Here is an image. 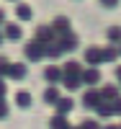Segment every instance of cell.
<instances>
[{
	"instance_id": "d590c367",
	"label": "cell",
	"mask_w": 121,
	"mask_h": 129,
	"mask_svg": "<svg viewBox=\"0 0 121 129\" xmlns=\"http://www.w3.org/2000/svg\"><path fill=\"white\" fill-rule=\"evenodd\" d=\"M118 126H121V124H118Z\"/></svg>"
},
{
	"instance_id": "4fadbf2b",
	"label": "cell",
	"mask_w": 121,
	"mask_h": 129,
	"mask_svg": "<svg viewBox=\"0 0 121 129\" xmlns=\"http://www.w3.org/2000/svg\"><path fill=\"white\" fill-rule=\"evenodd\" d=\"M98 93H101L103 101H113V98H118V95H121V88H118V85H101Z\"/></svg>"
},
{
	"instance_id": "f546056e",
	"label": "cell",
	"mask_w": 121,
	"mask_h": 129,
	"mask_svg": "<svg viewBox=\"0 0 121 129\" xmlns=\"http://www.w3.org/2000/svg\"><path fill=\"white\" fill-rule=\"evenodd\" d=\"M5 23V10H0V26Z\"/></svg>"
},
{
	"instance_id": "1f68e13d",
	"label": "cell",
	"mask_w": 121,
	"mask_h": 129,
	"mask_svg": "<svg viewBox=\"0 0 121 129\" xmlns=\"http://www.w3.org/2000/svg\"><path fill=\"white\" fill-rule=\"evenodd\" d=\"M116 49H118V57H121V44H116Z\"/></svg>"
},
{
	"instance_id": "8fae6325",
	"label": "cell",
	"mask_w": 121,
	"mask_h": 129,
	"mask_svg": "<svg viewBox=\"0 0 121 129\" xmlns=\"http://www.w3.org/2000/svg\"><path fill=\"white\" fill-rule=\"evenodd\" d=\"M83 59H85L88 67H98V64H101V47H88Z\"/></svg>"
},
{
	"instance_id": "8992f818",
	"label": "cell",
	"mask_w": 121,
	"mask_h": 129,
	"mask_svg": "<svg viewBox=\"0 0 121 129\" xmlns=\"http://www.w3.org/2000/svg\"><path fill=\"white\" fill-rule=\"evenodd\" d=\"M49 26H52V31H54L57 36H62V34H70V31H72V21H70L67 16H57Z\"/></svg>"
},
{
	"instance_id": "d6986e66",
	"label": "cell",
	"mask_w": 121,
	"mask_h": 129,
	"mask_svg": "<svg viewBox=\"0 0 121 129\" xmlns=\"http://www.w3.org/2000/svg\"><path fill=\"white\" fill-rule=\"evenodd\" d=\"M49 129H70V121H67V116H59V114H54L52 119H49Z\"/></svg>"
},
{
	"instance_id": "2e32d148",
	"label": "cell",
	"mask_w": 121,
	"mask_h": 129,
	"mask_svg": "<svg viewBox=\"0 0 121 129\" xmlns=\"http://www.w3.org/2000/svg\"><path fill=\"white\" fill-rule=\"evenodd\" d=\"M16 103H18L21 109L26 111V109H31V103H34V98H31V93H28V90H18V93H16Z\"/></svg>"
},
{
	"instance_id": "3957f363",
	"label": "cell",
	"mask_w": 121,
	"mask_h": 129,
	"mask_svg": "<svg viewBox=\"0 0 121 129\" xmlns=\"http://www.w3.org/2000/svg\"><path fill=\"white\" fill-rule=\"evenodd\" d=\"M80 83L88 85V88H98V85H101V70H98V67H83Z\"/></svg>"
},
{
	"instance_id": "ac0fdd59",
	"label": "cell",
	"mask_w": 121,
	"mask_h": 129,
	"mask_svg": "<svg viewBox=\"0 0 121 129\" xmlns=\"http://www.w3.org/2000/svg\"><path fill=\"white\" fill-rule=\"evenodd\" d=\"M16 16H18V21H31V18H34V10H31V5H28V3H18Z\"/></svg>"
},
{
	"instance_id": "4316f807",
	"label": "cell",
	"mask_w": 121,
	"mask_h": 129,
	"mask_svg": "<svg viewBox=\"0 0 121 129\" xmlns=\"http://www.w3.org/2000/svg\"><path fill=\"white\" fill-rule=\"evenodd\" d=\"M118 3H121V0H101V5H103V8H108V10H113Z\"/></svg>"
},
{
	"instance_id": "6da1fadb",
	"label": "cell",
	"mask_w": 121,
	"mask_h": 129,
	"mask_svg": "<svg viewBox=\"0 0 121 129\" xmlns=\"http://www.w3.org/2000/svg\"><path fill=\"white\" fill-rule=\"evenodd\" d=\"M23 54H26V59H28V62H39V59L47 57V44H41V41L31 39V41H26Z\"/></svg>"
},
{
	"instance_id": "277c9868",
	"label": "cell",
	"mask_w": 121,
	"mask_h": 129,
	"mask_svg": "<svg viewBox=\"0 0 121 129\" xmlns=\"http://www.w3.org/2000/svg\"><path fill=\"white\" fill-rule=\"evenodd\" d=\"M103 103V98H101V93H98V88H88L85 93H83V106L85 109H98V106Z\"/></svg>"
},
{
	"instance_id": "9a60e30c",
	"label": "cell",
	"mask_w": 121,
	"mask_h": 129,
	"mask_svg": "<svg viewBox=\"0 0 121 129\" xmlns=\"http://www.w3.org/2000/svg\"><path fill=\"white\" fill-rule=\"evenodd\" d=\"M59 95H62V93H59V85H47V90H44V103H47V106H54Z\"/></svg>"
},
{
	"instance_id": "30bf717a",
	"label": "cell",
	"mask_w": 121,
	"mask_h": 129,
	"mask_svg": "<svg viewBox=\"0 0 121 129\" xmlns=\"http://www.w3.org/2000/svg\"><path fill=\"white\" fill-rule=\"evenodd\" d=\"M44 80H47V85H59L62 67H57V64H47V67H44Z\"/></svg>"
},
{
	"instance_id": "603a6c76",
	"label": "cell",
	"mask_w": 121,
	"mask_h": 129,
	"mask_svg": "<svg viewBox=\"0 0 121 129\" xmlns=\"http://www.w3.org/2000/svg\"><path fill=\"white\" fill-rule=\"evenodd\" d=\"M47 57H49V59H59V57H62V52H59V47L54 44V41L47 44Z\"/></svg>"
},
{
	"instance_id": "e0dca14e",
	"label": "cell",
	"mask_w": 121,
	"mask_h": 129,
	"mask_svg": "<svg viewBox=\"0 0 121 129\" xmlns=\"http://www.w3.org/2000/svg\"><path fill=\"white\" fill-rule=\"evenodd\" d=\"M106 39H108V44H121V26H108L106 28Z\"/></svg>"
},
{
	"instance_id": "ba28073f",
	"label": "cell",
	"mask_w": 121,
	"mask_h": 129,
	"mask_svg": "<svg viewBox=\"0 0 121 129\" xmlns=\"http://www.w3.org/2000/svg\"><path fill=\"white\" fill-rule=\"evenodd\" d=\"M3 39L21 41V39H23V28H21V23H3Z\"/></svg>"
},
{
	"instance_id": "7a4b0ae2",
	"label": "cell",
	"mask_w": 121,
	"mask_h": 129,
	"mask_svg": "<svg viewBox=\"0 0 121 129\" xmlns=\"http://www.w3.org/2000/svg\"><path fill=\"white\" fill-rule=\"evenodd\" d=\"M54 44L59 47V52H62V54H67V52H75V49L80 47V36L75 34V31H70V34L57 36V39H54Z\"/></svg>"
},
{
	"instance_id": "f1b7e54d",
	"label": "cell",
	"mask_w": 121,
	"mask_h": 129,
	"mask_svg": "<svg viewBox=\"0 0 121 129\" xmlns=\"http://www.w3.org/2000/svg\"><path fill=\"white\" fill-rule=\"evenodd\" d=\"M116 80H118V88H121V64L116 67Z\"/></svg>"
},
{
	"instance_id": "d4e9b609",
	"label": "cell",
	"mask_w": 121,
	"mask_h": 129,
	"mask_svg": "<svg viewBox=\"0 0 121 129\" xmlns=\"http://www.w3.org/2000/svg\"><path fill=\"white\" fill-rule=\"evenodd\" d=\"M8 64H10V59H8V57H3V54H0V78H3V75L8 72Z\"/></svg>"
},
{
	"instance_id": "9c48e42d",
	"label": "cell",
	"mask_w": 121,
	"mask_h": 129,
	"mask_svg": "<svg viewBox=\"0 0 121 129\" xmlns=\"http://www.w3.org/2000/svg\"><path fill=\"white\" fill-rule=\"evenodd\" d=\"M72 109H75V101L70 98V95H59L57 103H54V114H59V116H70Z\"/></svg>"
},
{
	"instance_id": "e575fe53",
	"label": "cell",
	"mask_w": 121,
	"mask_h": 129,
	"mask_svg": "<svg viewBox=\"0 0 121 129\" xmlns=\"http://www.w3.org/2000/svg\"><path fill=\"white\" fill-rule=\"evenodd\" d=\"M16 3H18V0H16Z\"/></svg>"
},
{
	"instance_id": "7c38bea8",
	"label": "cell",
	"mask_w": 121,
	"mask_h": 129,
	"mask_svg": "<svg viewBox=\"0 0 121 129\" xmlns=\"http://www.w3.org/2000/svg\"><path fill=\"white\" fill-rule=\"evenodd\" d=\"M118 59H121V57H118L116 44H108V47L101 49V64H103V62H118Z\"/></svg>"
},
{
	"instance_id": "4dcf8cb0",
	"label": "cell",
	"mask_w": 121,
	"mask_h": 129,
	"mask_svg": "<svg viewBox=\"0 0 121 129\" xmlns=\"http://www.w3.org/2000/svg\"><path fill=\"white\" fill-rule=\"evenodd\" d=\"M103 129H121L118 124H108V126H103Z\"/></svg>"
},
{
	"instance_id": "484cf974",
	"label": "cell",
	"mask_w": 121,
	"mask_h": 129,
	"mask_svg": "<svg viewBox=\"0 0 121 129\" xmlns=\"http://www.w3.org/2000/svg\"><path fill=\"white\" fill-rule=\"evenodd\" d=\"M0 119H8V103H5V98H0Z\"/></svg>"
},
{
	"instance_id": "52a82bcc",
	"label": "cell",
	"mask_w": 121,
	"mask_h": 129,
	"mask_svg": "<svg viewBox=\"0 0 121 129\" xmlns=\"http://www.w3.org/2000/svg\"><path fill=\"white\" fill-rule=\"evenodd\" d=\"M34 39L36 41H41V44H52V41L54 39H57V34H54V31H52V26L47 23V26H36V31H34Z\"/></svg>"
},
{
	"instance_id": "cb8c5ba5",
	"label": "cell",
	"mask_w": 121,
	"mask_h": 129,
	"mask_svg": "<svg viewBox=\"0 0 121 129\" xmlns=\"http://www.w3.org/2000/svg\"><path fill=\"white\" fill-rule=\"evenodd\" d=\"M108 103H111L113 116H121V95H118V98H113V101H108Z\"/></svg>"
},
{
	"instance_id": "d6a6232c",
	"label": "cell",
	"mask_w": 121,
	"mask_h": 129,
	"mask_svg": "<svg viewBox=\"0 0 121 129\" xmlns=\"http://www.w3.org/2000/svg\"><path fill=\"white\" fill-rule=\"evenodd\" d=\"M3 41H5V39H3V31H0V44H3Z\"/></svg>"
},
{
	"instance_id": "ffe728a7",
	"label": "cell",
	"mask_w": 121,
	"mask_h": 129,
	"mask_svg": "<svg viewBox=\"0 0 121 129\" xmlns=\"http://www.w3.org/2000/svg\"><path fill=\"white\" fill-rule=\"evenodd\" d=\"M80 72H83V64L75 59H67V64L62 67V75H80Z\"/></svg>"
},
{
	"instance_id": "5bb4252c",
	"label": "cell",
	"mask_w": 121,
	"mask_h": 129,
	"mask_svg": "<svg viewBox=\"0 0 121 129\" xmlns=\"http://www.w3.org/2000/svg\"><path fill=\"white\" fill-rule=\"evenodd\" d=\"M59 85H64L67 90H77V88H83V83H80V75H62Z\"/></svg>"
},
{
	"instance_id": "44dd1931",
	"label": "cell",
	"mask_w": 121,
	"mask_h": 129,
	"mask_svg": "<svg viewBox=\"0 0 121 129\" xmlns=\"http://www.w3.org/2000/svg\"><path fill=\"white\" fill-rule=\"evenodd\" d=\"M98 116H101V119H111V116H113V111H111V103H108V101H103L101 106H98Z\"/></svg>"
},
{
	"instance_id": "7402d4cb",
	"label": "cell",
	"mask_w": 121,
	"mask_h": 129,
	"mask_svg": "<svg viewBox=\"0 0 121 129\" xmlns=\"http://www.w3.org/2000/svg\"><path fill=\"white\" fill-rule=\"evenodd\" d=\"M77 129H103V126H101L98 119H83V121L77 124Z\"/></svg>"
},
{
	"instance_id": "5b68a950",
	"label": "cell",
	"mask_w": 121,
	"mask_h": 129,
	"mask_svg": "<svg viewBox=\"0 0 121 129\" xmlns=\"http://www.w3.org/2000/svg\"><path fill=\"white\" fill-rule=\"evenodd\" d=\"M5 75H8L10 80H23L26 75H28V64H26V62H10Z\"/></svg>"
},
{
	"instance_id": "836d02e7",
	"label": "cell",
	"mask_w": 121,
	"mask_h": 129,
	"mask_svg": "<svg viewBox=\"0 0 121 129\" xmlns=\"http://www.w3.org/2000/svg\"><path fill=\"white\" fill-rule=\"evenodd\" d=\"M70 129H77V126H70Z\"/></svg>"
},
{
	"instance_id": "83f0119b",
	"label": "cell",
	"mask_w": 121,
	"mask_h": 129,
	"mask_svg": "<svg viewBox=\"0 0 121 129\" xmlns=\"http://www.w3.org/2000/svg\"><path fill=\"white\" fill-rule=\"evenodd\" d=\"M5 90H8V85H5L3 78H0V98H5Z\"/></svg>"
}]
</instances>
